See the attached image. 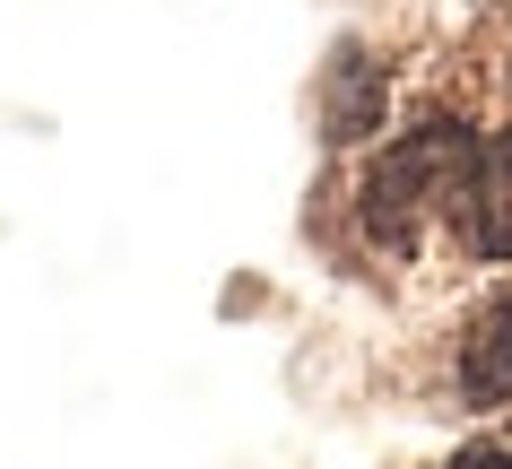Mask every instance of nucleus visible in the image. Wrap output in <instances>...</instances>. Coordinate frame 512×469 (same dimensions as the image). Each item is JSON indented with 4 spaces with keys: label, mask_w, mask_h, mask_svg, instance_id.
<instances>
[{
    "label": "nucleus",
    "mask_w": 512,
    "mask_h": 469,
    "mask_svg": "<svg viewBox=\"0 0 512 469\" xmlns=\"http://www.w3.org/2000/svg\"><path fill=\"white\" fill-rule=\"evenodd\" d=\"M469 122H417L408 139H391L374 166H365V192H356V209H365V235L391 252H417L426 244L434 218H452V183L460 166H469Z\"/></svg>",
    "instance_id": "nucleus-1"
},
{
    "label": "nucleus",
    "mask_w": 512,
    "mask_h": 469,
    "mask_svg": "<svg viewBox=\"0 0 512 469\" xmlns=\"http://www.w3.org/2000/svg\"><path fill=\"white\" fill-rule=\"evenodd\" d=\"M452 226L478 261H512V131L469 139V166L452 183Z\"/></svg>",
    "instance_id": "nucleus-2"
},
{
    "label": "nucleus",
    "mask_w": 512,
    "mask_h": 469,
    "mask_svg": "<svg viewBox=\"0 0 512 469\" xmlns=\"http://www.w3.org/2000/svg\"><path fill=\"white\" fill-rule=\"evenodd\" d=\"M460 400L469 409H504L512 400V287H495L460 331Z\"/></svg>",
    "instance_id": "nucleus-3"
},
{
    "label": "nucleus",
    "mask_w": 512,
    "mask_h": 469,
    "mask_svg": "<svg viewBox=\"0 0 512 469\" xmlns=\"http://www.w3.org/2000/svg\"><path fill=\"white\" fill-rule=\"evenodd\" d=\"M382 96H391V79H382V61L374 53H339L330 61V79H322V131L339 139V148H356V139H374L382 131Z\"/></svg>",
    "instance_id": "nucleus-4"
},
{
    "label": "nucleus",
    "mask_w": 512,
    "mask_h": 469,
    "mask_svg": "<svg viewBox=\"0 0 512 469\" xmlns=\"http://www.w3.org/2000/svg\"><path fill=\"white\" fill-rule=\"evenodd\" d=\"M452 469H512V452H495V443H478V452H452Z\"/></svg>",
    "instance_id": "nucleus-5"
}]
</instances>
